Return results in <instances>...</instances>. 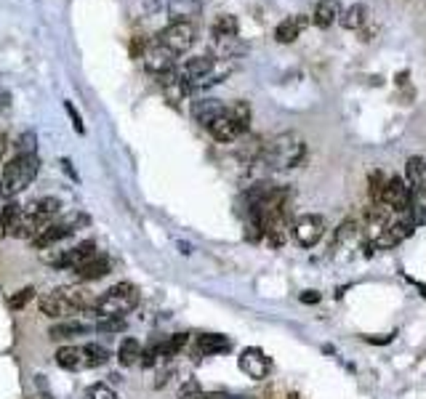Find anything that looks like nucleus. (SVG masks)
<instances>
[{"instance_id": "28", "label": "nucleus", "mask_w": 426, "mask_h": 399, "mask_svg": "<svg viewBox=\"0 0 426 399\" xmlns=\"http://www.w3.org/2000/svg\"><path fill=\"white\" fill-rule=\"evenodd\" d=\"M86 357H88V368H102L109 362V349H104L102 343H86Z\"/></svg>"}, {"instance_id": "39", "label": "nucleus", "mask_w": 426, "mask_h": 399, "mask_svg": "<svg viewBox=\"0 0 426 399\" xmlns=\"http://www.w3.org/2000/svg\"><path fill=\"white\" fill-rule=\"evenodd\" d=\"M6 104H8V93H6V91H0V109H3Z\"/></svg>"}, {"instance_id": "40", "label": "nucleus", "mask_w": 426, "mask_h": 399, "mask_svg": "<svg viewBox=\"0 0 426 399\" xmlns=\"http://www.w3.org/2000/svg\"><path fill=\"white\" fill-rule=\"evenodd\" d=\"M3 152H6V136L0 133V157H3Z\"/></svg>"}, {"instance_id": "19", "label": "nucleus", "mask_w": 426, "mask_h": 399, "mask_svg": "<svg viewBox=\"0 0 426 399\" xmlns=\"http://www.w3.org/2000/svg\"><path fill=\"white\" fill-rule=\"evenodd\" d=\"M229 104L219 102V99H200V102L192 104V118L198 120L203 128H208L213 120H219L224 112H227Z\"/></svg>"}, {"instance_id": "35", "label": "nucleus", "mask_w": 426, "mask_h": 399, "mask_svg": "<svg viewBox=\"0 0 426 399\" xmlns=\"http://www.w3.org/2000/svg\"><path fill=\"white\" fill-rule=\"evenodd\" d=\"M354 235H357V221H354V219H347V221H341V226H338L336 240L344 242V240H352Z\"/></svg>"}, {"instance_id": "8", "label": "nucleus", "mask_w": 426, "mask_h": 399, "mask_svg": "<svg viewBox=\"0 0 426 399\" xmlns=\"http://www.w3.org/2000/svg\"><path fill=\"white\" fill-rule=\"evenodd\" d=\"M198 40V27L195 22H171L166 30H160L157 43H163L171 48L173 54H187Z\"/></svg>"}, {"instance_id": "1", "label": "nucleus", "mask_w": 426, "mask_h": 399, "mask_svg": "<svg viewBox=\"0 0 426 399\" xmlns=\"http://www.w3.org/2000/svg\"><path fill=\"white\" fill-rule=\"evenodd\" d=\"M306 157V141L293 131L277 133L267 144H261L256 163L269 168V171H288L301 165Z\"/></svg>"}, {"instance_id": "30", "label": "nucleus", "mask_w": 426, "mask_h": 399, "mask_svg": "<svg viewBox=\"0 0 426 399\" xmlns=\"http://www.w3.org/2000/svg\"><path fill=\"white\" fill-rule=\"evenodd\" d=\"M229 115L237 120V125L243 128V133L248 131V125H251V107L245 102H235L229 104Z\"/></svg>"}, {"instance_id": "7", "label": "nucleus", "mask_w": 426, "mask_h": 399, "mask_svg": "<svg viewBox=\"0 0 426 399\" xmlns=\"http://www.w3.org/2000/svg\"><path fill=\"white\" fill-rule=\"evenodd\" d=\"M96 256V242L86 240V242H77L67 251H46L43 253V261L56 269H80L86 261H91Z\"/></svg>"}, {"instance_id": "15", "label": "nucleus", "mask_w": 426, "mask_h": 399, "mask_svg": "<svg viewBox=\"0 0 426 399\" xmlns=\"http://www.w3.org/2000/svg\"><path fill=\"white\" fill-rule=\"evenodd\" d=\"M405 184H408V189L416 200H421L426 194V163L424 157H408V163H405Z\"/></svg>"}, {"instance_id": "17", "label": "nucleus", "mask_w": 426, "mask_h": 399, "mask_svg": "<svg viewBox=\"0 0 426 399\" xmlns=\"http://www.w3.org/2000/svg\"><path fill=\"white\" fill-rule=\"evenodd\" d=\"M208 133H211L216 141L229 144V141H235V139H240V136H243V128L237 125V120L229 115V107H227V112H224L219 120H213L211 125H208Z\"/></svg>"}, {"instance_id": "9", "label": "nucleus", "mask_w": 426, "mask_h": 399, "mask_svg": "<svg viewBox=\"0 0 426 399\" xmlns=\"http://www.w3.org/2000/svg\"><path fill=\"white\" fill-rule=\"evenodd\" d=\"M290 235L301 248H315L325 235V219L320 213H304L290 224Z\"/></svg>"}, {"instance_id": "31", "label": "nucleus", "mask_w": 426, "mask_h": 399, "mask_svg": "<svg viewBox=\"0 0 426 399\" xmlns=\"http://www.w3.org/2000/svg\"><path fill=\"white\" fill-rule=\"evenodd\" d=\"M32 296H35V288H22V290H16L14 296L8 298V309L11 311L24 309V306L32 301Z\"/></svg>"}, {"instance_id": "16", "label": "nucleus", "mask_w": 426, "mask_h": 399, "mask_svg": "<svg viewBox=\"0 0 426 399\" xmlns=\"http://www.w3.org/2000/svg\"><path fill=\"white\" fill-rule=\"evenodd\" d=\"M306 27H309V16H304V14L285 16V19L277 24V30H274V40L288 45V43H293V40H299Z\"/></svg>"}, {"instance_id": "27", "label": "nucleus", "mask_w": 426, "mask_h": 399, "mask_svg": "<svg viewBox=\"0 0 426 399\" xmlns=\"http://www.w3.org/2000/svg\"><path fill=\"white\" fill-rule=\"evenodd\" d=\"M187 333H176V336H171V338L160 341V354H163V359H171V357H176L179 352H182L184 346H187Z\"/></svg>"}, {"instance_id": "21", "label": "nucleus", "mask_w": 426, "mask_h": 399, "mask_svg": "<svg viewBox=\"0 0 426 399\" xmlns=\"http://www.w3.org/2000/svg\"><path fill=\"white\" fill-rule=\"evenodd\" d=\"M237 32H240V22H237V16L232 14H221L211 24V38L216 43H232V40H237Z\"/></svg>"}, {"instance_id": "3", "label": "nucleus", "mask_w": 426, "mask_h": 399, "mask_svg": "<svg viewBox=\"0 0 426 399\" xmlns=\"http://www.w3.org/2000/svg\"><path fill=\"white\" fill-rule=\"evenodd\" d=\"M61 210V203L56 197H38L19 210L16 224L11 229L14 237H24V240H35L46 226L54 224V216Z\"/></svg>"}, {"instance_id": "5", "label": "nucleus", "mask_w": 426, "mask_h": 399, "mask_svg": "<svg viewBox=\"0 0 426 399\" xmlns=\"http://www.w3.org/2000/svg\"><path fill=\"white\" fill-rule=\"evenodd\" d=\"M139 306V288L134 282H118L106 290L104 296L96 301V314L106 320V317H120L125 320L128 311H134Z\"/></svg>"}, {"instance_id": "25", "label": "nucleus", "mask_w": 426, "mask_h": 399, "mask_svg": "<svg viewBox=\"0 0 426 399\" xmlns=\"http://www.w3.org/2000/svg\"><path fill=\"white\" fill-rule=\"evenodd\" d=\"M88 333V325L86 322H77V320H64L59 325H54L48 330V336L54 341H70L77 338V336H86Z\"/></svg>"}, {"instance_id": "12", "label": "nucleus", "mask_w": 426, "mask_h": 399, "mask_svg": "<svg viewBox=\"0 0 426 399\" xmlns=\"http://www.w3.org/2000/svg\"><path fill=\"white\" fill-rule=\"evenodd\" d=\"M176 56H179V54H173L171 48H166L163 43L155 40V43L147 45V51H144V67H147V72L150 75L160 77V75L176 70Z\"/></svg>"}, {"instance_id": "18", "label": "nucleus", "mask_w": 426, "mask_h": 399, "mask_svg": "<svg viewBox=\"0 0 426 399\" xmlns=\"http://www.w3.org/2000/svg\"><path fill=\"white\" fill-rule=\"evenodd\" d=\"M232 349V341L219 333H203L195 338V357H216Z\"/></svg>"}, {"instance_id": "22", "label": "nucleus", "mask_w": 426, "mask_h": 399, "mask_svg": "<svg viewBox=\"0 0 426 399\" xmlns=\"http://www.w3.org/2000/svg\"><path fill=\"white\" fill-rule=\"evenodd\" d=\"M109 269H112V261H109L106 256H102V253H96L91 261H86L80 269H75V274H77V280L93 282V280H102L104 274H109Z\"/></svg>"}, {"instance_id": "38", "label": "nucleus", "mask_w": 426, "mask_h": 399, "mask_svg": "<svg viewBox=\"0 0 426 399\" xmlns=\"http://www.w3.org/2000/svg\"><path fill=\"white\" fill-rule=\"evenodd\" d=\"M205 399H243V397H232V394H208Z\"/></svg>"}, {"instance_id": "26", "label": "nucleus", "mask_w": 426, "mask_h": 399, "mask_svg": "<svg viewBox=\"0 0 426 399\" xmlns=\"http://www.w3.org/2000/svg\"><path fill=\"white\" fill-rule=\"evenodd\" d=\"M141 354H144L141 343L136 338H125L118 349V362L123 368H134V365H141Z\"/></svg>"}, {"instance_id": "34", "label": "nucleus", "mask_w": 426, "mask_h": 399, "mask_svg": "<svg viewBox=\"0 0 426 399\" xmlns=\"http://www.w3.org/2000/svg\"><path fill=\"white\" fill-rule=\"evenodd\" d=\"M99 333H120L125 330V320L120 317H106V320H99Z\"/></svg>"}, {"instance_id": "24", "label": "nucleus", "mask_w": 426, "mask_h": 399, "mask_svg": "<svg viewBox=\"0 0 426 399\" xmlns=\"http://www.w3.org/2000/svg\"><path fill=\"white\" fill-rule=\"evenodd\" d=\"M338 16H341V11H338V0H320L317 6H315L312 22L317 24L320 30H328Z\"/></svg>"}, {"instance_id": "33", "label": "nucleus", "mask_w": 426, "mask_h": 399, "mask_svg": "<svg viewBox=\"0 0 426 399\" xmlns=\"http://www.w3.org/2000/svg\"><path fill=\"white\" fill-rule=\"evenodd\" d=\"M86 399H118V394L106 384H93L86 389Z\"/></svg>"}, {"instance_id": "29", "label": "nucleus", "mask_w": 426, "mask_h": 399, "mask_svg": "<svg viewBox=\"0 0 426 399\" xmlns=\"http://www.w3.org/2000/svg\"><path fill=\"white\" fill-rule=\"evenodd\" d=\"M19 210H22V208L14 205V203H11V205H6L3 210H0V240H3L6 235H11V229H14Z\"/></svg>"}, {"instance_id": "23", "label": "nucleus", "mask_w": 426, "mask_h": 399, "mask_svg": "<svg viewBox=\"0 0 426 399\" xmlns=\"http://www.w3.org/2000/svg\"><path fill=\"white\" fill-rule=\"evenodd\" d=\"M368 16H370V11H368L365 3H352L349 8L338 16V22L344 30H363L368 24Z\"/></svg>"}, {"instance_id": "2", "label": "nucleus", "mask_w": 426, "mask_h": 399, "mask_svg": "<svg viewBox=\"0 0 426 399\" xmlns=\"http://www.w3.org/2000/svg\"><path fill=\"white\" fill-rule=\"evenodd\" d=\"M96 301L99 298L93 296L88 288L83 285H64V288H56L46 296L40 298V314L46 317H54V320H67L77 311H88L96 309Z\"/></svg>"}, {"instance_id": "13", "label": "nucleus", "mask_w": 426, "mask_h": 399, "mask_svg": "<svg viewBox=\"0 0 426 399\" xmlns=\"http://www.w3.org/2000/svg\"><path fill=\"white\" fill-rule=\"evenodd\" d=\"M395 216L386 205L381 203H373V205L365 210V235H368V242H376L392 224H395Z\"/></svg>"}, {"instance_id": "20", "label": "nucleus", "mask_w": 426, "mask_h": 399, "mask_svg": "<svg viewBox=\"0 0 426 399\" xmlns=\"http://www.w3.org/2000/svg\"><path fill=\"white\" fill-rule=\"evenodd\" d=\"M56 365L70 373H80L88 370V357H86V346H61L56 352Z\"/></svg>"}, {"instance_id": "14", "label": "nucleus", "mask_w": 426, "mask_h": 399, "mask_svg": "<svg viewBox=\"0 0 426 399\" xmlns=\"http://www.w3.org/2000/svg\"><path fill=\"white\" fill-rule=\"evenodd\" d=\"M413 232H416V224H413V219L408 216V213H400V216L395 219V224H392V226H389V229H386V232H384V235H381L373 245H376L379 251H389V248L400 245L402 240H408Z\"/></svg>"}, {"instance_id": "41", "label": "nucleus", "mask_w": 426, "mask_h": 399, "mask_svg": "<svg viewBox=\"0 0 426 399\" xmlns=\"http://www.w3.org/2000/svg\"><path fill=\"white\" fill-rule=\"evenodd\" d=\"M43 399H51V397H43Z\"/></svg>"}, {"instance_id": "37", "label": "nucleus", "mask_w": 426, "mask_h": 399, "mask_svg": "<svg viewBox=\"0 0 426 399\" xmlns=\"http://www.w3.org/2000/svg\"><path fill=\"white\" fill-rule=\"evenodd\" d=\"M301 301H304V304H317L320 296L315 293V290H306V293H301Z\"/></svg>"}, {"instance_id": "11", "label": "nucleus", "mask_w": 426, "mask_h": 399, "mask_svg": "<svg viewBox=\"0 0 426 399\" xmlns=\"http://www.w3.org/2000/svg\"><path fill=\"white\" fill-rule=\"evenodd\" d=\"M237 365L243 370L248 378H253V381H264V378H269V373H272V359L267 357L264 349L259 346H248L240 352L237 357Z\"/></svg>"}, {"instance_id": "6", "label": "nucleus", "mask_w": 426, "mask_h": 399, "mask_svg": "<svg viewBox=\"0 0 426 399\" xmlns=\"http://www.w3.org/2000/svg\"><path fill=\"white\" fill-rule=\"evenodd\" d=\"M86 224H88V216H86V213H70L64 221H56V224H51V226H46L40 235L32 240V245H35L38 251H48V248H54L56 242L72 237L77 229L86 226Z\"/></svg>"}, {"instance_id": "32", "label": "nucleus", "mask_w": 426, "mask_h": 399, "mask_svg": "<svg viewBox=\"0 0 426 399\" xmlns=\"http://www.w3.org/2000/svg\"><path fill=\"white\" fill-rule=\"evenodd\" d=\"M208 394L203 391V386L195 381V378H189V381H184L182 389H179V399H205Z\"/></svg>"}, {"instance_id": "4", "label": "nucleus", "mask_w": 426, "mask_h": 399, "mask_svg": "<svg viewBox=\"0 0 426 399\" xmlns=\"http://www.w3.org/2000/svg\"><path fill=\"white\" fill-rule=\"evenodd\" d=\"M38 168H40L38 155H16L0 173V197L14 200L16 194L24 192L38 176Z\"/></svg>"}, {"instance_id": "36", "label": "nucleus", "mask_w": 426, "mask_h": 399, "mask_svg": "<svg viewBox=\"0 0 426 399\" xmlns=\"http://www.w3.org/2000/svg\"><path fill=\"white\" fill-rule=\"evenodd\" d=\"M64 109H67V115L72 120V125H75L77 133H86V125H83V118H80V112L75 109V104L72 102H64Z\"/></svg>"}, {"instance_id": "10", "label": "nucleus", "mask_w": 426, "mask_h": 399, "mask_svg": "<svg viewBox=\"0 0 426 399\" xmlns=\"http://www.w3.org/2000/svg\"><path fill=\"white\" fill-rule=\"evenodd\" d=\"M411 200H413V194H411V189H408V184H405V178L389 176L384 181V189H381V197H379L381 205H386L392 213L400 216V213H405V210L411 208Z\"/></svg>"}]
</instances>
